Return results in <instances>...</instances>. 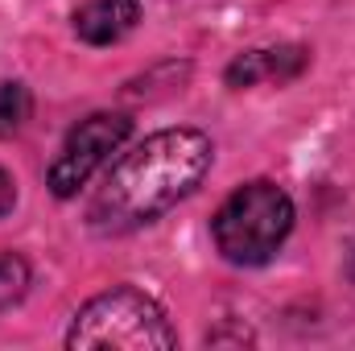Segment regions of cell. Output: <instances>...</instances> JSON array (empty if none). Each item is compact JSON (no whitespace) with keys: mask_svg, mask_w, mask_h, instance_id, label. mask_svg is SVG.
I'll return each mask as SVG.
<instances>
[{"mask_svg":"<svg viewBox=\"0 0 355 351\" xmlns=\"http://www.w3.org/2000/svg\"><path fill=\"white\" fill-rule=\"evenodd\" d=\"M128 132H132V120L124 112H95L87 120H79L71 128V137L62 141L50 174H46L50 190L58 198H75L91 182V174L128 141Z\"/></svg>","mask_w":355,"mask_h":351,"instance_id":"4","label":"cell"},{"mask_svg":"<svg viewBox=\"0 0 355 351\" xmlns=\"http://www.w3.org/2000/svg\"><path fill=\"white\" fill-rule=\"evenodd\" d=\"M141 21V0H87L75 12V33L87 46H116Z\"/></svg>","mask_w":355,"mask_h":351,"instance_id":"6","label":"cell"},{"mask_svg":"<svg viewBox=\"0 0 355 351\" xmlns=\"http://www.w3.org/2000/svg\"><path fill=\"white\" fill-rule=\"evenodd\" d=\"M12 207H17V182H12V178L0 170V219H4Z\"/></svg>","mask_w":355,"mask_h":351,"instance_id":"9","label":"cell"},{"mask_svg":"<svg viewBox=\"0 0 355 351\" xmlns=\"http://www.w3.org/2000/svg\"><path fill=\"white\" fill-rule=\"evenodd\" d=\"M215 162V145L198 128H162L124 153L91 198L95 232H132L178 207Z\"/></svg>","mask_w":355,"mask_h":351,"instance_id":"1","label":"cell"},{"mask_svg":"<svg viewBox=\"0 0 355 351\" xmlns=\"http://www.w3.org/2000/svg\"><path fill=\"white\" fill-rule=\"evenodd\" d=\"M29 289V264L17 252H0V310L17 306Z\"/></svg>","mask_w":355,"mask_h":351,"instance_id":"7","label":"cell"},{"mask_svg":"<svg viewBox=\"0 0 355 351\" xmlns=\"http://www.w3.org/2000/svg\"><path fill=\"white\" fill-rule=\"evenodd\" d=\"M289 232H293V198L268 178L236 186L211 219L219 257L244 268L268 264L289 240Z\"/></svg>","mask_w":355,"mask_h":351,"instance_id":"2","label":"cell"},{"mask_svg":"<svg viewBox=\"0 0 355 351\" xmlns=\"http://www.w3.org/2000/svg\"><path fill=\"white\" fill-rule=\"evenodd\" d=\"M29 120V91L25 83H4L0 87V137L17 132Z\"/></svg>","mask_w":355,"mask_h":351,"instance_id":"8","label":"cell"},{"mask_svg":"<svg viewBox=\"0 0 355 351\" xmlns=\"http://www.w3.org/2000/svg\"><path fill=\"white\" fill-rule=\"evenodd\" d=\"M67 348L75 351H170L178 348V331L170 327L166 310L132 289V285H116L99 298H91L87 306H79L71 331H67Z\"/></svg>","mask_w":355,"mask_h":351,"instance_id":"3","label":"cell"},{"mask_svg":"<svg viewBox=\"0 0 355 351\" xmlns=\"http://www.w3.org/2000/svg\"><path fill=\"white\" fill-rule=\"evenodd\" d=\"M306 50L302 46H277V50H248L227 67L232 87H257V83H289L306 71Z\"/></svg>","mask_w":355,"mask_h":351,"instance_id":"5","label":"cell"}]
</instances>
